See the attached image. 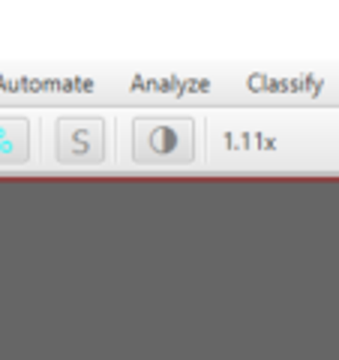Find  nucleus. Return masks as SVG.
Wrapping results in <instances>:
<instances>
[{
    "mask_svg": "<svg viewBox=\"0 0 339 360\" xmlns=\"http://www.w3.org/2000/svg\"><path fill=\"white\" fill-rule=\"evenodd\" d=\"M132 150L139 162H189L192 120H135Z\"/></svg>",
    "mask_w": 339,
    "mask_h": 360,
    "instance_id": "f257e3e1",
    "label": "nucleus"
},
{
    "mask_svg": "<svg viewBox=\"0 0 339 360\" xmlns=\"http://www.w3.org/2000/svg\"><path fill=\"white\" fill-rule=\"evenodd\" d=\"M58 160L60 162H103L105 160V120L60 117L58 120Z\"/></svg>",
    "mask_w": 339,
    "mask_h": 360,
    "instance_id": "f03ea898",
    "label": "nucleus"
},
{
    "mask_svg": "<svg viewBox=\"0 0 339 360\" xmlns=\"http://www.w3.org/2000/svg\"><path fill=\"white\" fill-rule=\"evenodd\" d=\"M30 127L25 117H0V162H25L30 153Z\"/></svg>",
    "mask_w": 339,
    "mask_h": 360,
    "instance_id": "7ed1b4c3",
    "label": "nucleus"
}]
</instances>
